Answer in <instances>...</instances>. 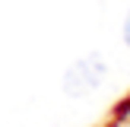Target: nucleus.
Segmentation results:
<instances>
[{"label": "nucleus", "instance_id": "nucleus-1", "mask_svg": "<svg viewBox=\"0 0 130 127\" xmlns=\"http://www.w3.org/2000/svg\"><path fill=\"white\" fill-rule=\"evenodd\" d=\"M105 76H108L105 60H102L99 54H86V57H79V60L63 73V92L76 95V99H79V95H89L92 89H99L102 83H105Z\"/></svg>", "mask_w": 130, "mask_h": 127}, {"label": "nucleus", "instance_id": "nucleus-2", "mask_svg": "<svg viewBox=\"0 0 130 127\" xmlns=\"http://www.w3.org/2000/svg\"><path fill=\"white\" fill-rule=\"evenodd\" d=\"M124 41H127V48H130V13H127V19H124Z\"/></svg>", "mask_w": 130, "mask_h": 127}]
</instances>
